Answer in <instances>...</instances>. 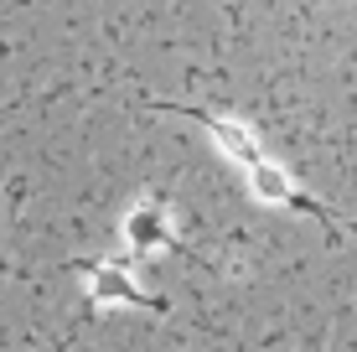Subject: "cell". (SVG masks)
I'll return each instance as SVG.
<instances>
[{
    "instance_id": "obj_1",
    "label": "cell",
    "mask_w": 357,
    "mask_h": 352,
    "mask_svg": "<svg viewBox=\"0 0 357 352\" xmlns=\"http://www.w3.org/2000/svg\"><path fill=\"white\" fill-rule=\"evenodd\" d=\"M151 109H161V114H187V119H197V125L207 130L223 151L233 155L238 166H254V161H264L259 155V140L249 135V130L238 125V119H218V114H207V109H187V104H151Z\"/></svg>"
},
{
    "instance_id": "obj_2",
    "label": "cell",
    "mask_w": 357,
    "mask_h": 352,
    "mask_svg": "<svg viewBox=\"0 0 357 352\" xmlns=\"http://www.w3.org/2000/svg\"><path fill=\"white\" fill-rule=\"evenodd\" d=\"M125 234H130L135 254H151V249L171 244V228H166V208H161V202H140V208H135V213L125 217Z\"/></svg>"
},
{
    "instance_id": "obj_3",
    "label": "cell",
    "mask_w": 357,
    "mask_h": 352,
    "mask_svg": "<svg viewBox=\"0 0 357 352\" xmlns=\"http://www.w3.org/2000/svg\"><path fill=\"white\" fill-rule=\"evenodd\" d=\"M249 187L259 192L264 202H280V208H285V202H290V192H295V187H290V176L280 171L275 161H254V166H249Z\"/></svg>"
},
{
    "instance_id": "obj_4",
    "label": "cell",
    "mask_w": 357,
    "mask_h": 352,
    "mask_svg": "<svg viewBox=\"0 0 357 352\" xmlns=\"http://www.w3.org/2000/svg\"><path fill=\"white\" fill-rule=\"evenodd\" d=\"M93 296L98 300H135V306H155V300L140 296V290L130 285V275H119V270H93Z\"/></svg>"
}]
</instances>
